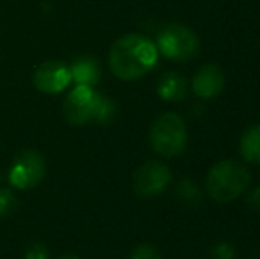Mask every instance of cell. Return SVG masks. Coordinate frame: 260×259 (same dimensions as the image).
Listing matches in <instances>:
<instances>
[{"label":"cell","instance_id":"obj_1","mask_svg":"<svg viewBox=\"0 0 260 259\" xmlns=\"http://www.w3.org/2000/svg\"><path fill=\"white\" fill-rule=\"evenodd\" d=\"M157 63V46L142 34H126L112 45L108 64L120 80H138Z\"/></svg>","mask_w":260,"mask_h":259},{"label":"cell","instance_id":"obj_2","mask_svg":"<svg viewBox=\"0 0 260 259\" xmlns=\"http://www.w3.org/2000/svg\"><path fill=\"white\" fill-rule=\"evenodd\" d=\"M115 103L96 93L92 87L76 85L64 100V118L76 126L89 123L108 125L115 118Z\"/></svg>","mask_w":260,"mask_h":259},{"label":"cell","instance_id":"obj_3","mask_svg":"<svg viewBox=\"0 0 260 259\" xmlns=\"http://www.w3.org/2000/svg\"><path fill=\"white\" fill-rule=\"evenodd\" d=\"M251 185V174L236 160H223L212 165L206 180L207 194L216 203H230L243 195Z\"/></svg>","mask_w":260,"mask_h":259},{"label":"cell","instance_id":"obj_4","mask_svg":"<svg viewBox=\"0 0 260 259\" xmlns=\"http://www.w3.org/2000/svg\"><path fill=\"white\" fill-rule=\"evenodd\" d=\"M149 140L152 149L165 158L179 156L186 148L188 130L184 119L174 112H165L156 118L149 130Z\"/></svg>","mask_w":260,"mask_h":259},{"label":"cell","instance_id":"obj_5","mask_svg":"<svg viewBox=\"0 0 260 259\" xmlns=\"http://www.w3.org/2000/svg\"><path fill=\"white\" fill-rule=\"evenodd\" d=\"M157 50L172 61L188 63L199 55L200 39L186 25L170 23L157 36Z\"/></svg>","mask_w":260,"mask_h":259},{"label":"cell","instance_id":"obj_6","mask_svg":"<svg viewBox=\"0 0 260 259\" xmlns=\"http://www.w3.org/2000/svg\"><path fill=\"white\" fill-rule=\"evenodd\" d=\"M46 174V162L36 149H21L13 158L9 181L16 190H30L38 187Z\"/></svg>","mask_w":260,"mask_h":259},{"label":"cell","instance_id":"obj_7","mask_svg":"<svg viewBox=\"0 0 260 259\" xmlns=\"http://www.w3.org/2000/svg\"><path fill=\"white\" fill-rule=\"evenodd\" d=\"M170 180L172 172L165 163L157 160H149L135 170L133 190L140 197H156L167 190Z\"/></svg>","mask_w":260,"mask_h":259},{"label":"cell","instance_id":"obj_8","mask_svg":"<svg viewBox=\"0 0 260 259\" xmlns=\"http://www.w3.org/2000/svg\"><path fill=\"white\" fill-rule=\"evenodd\" d=\"M34 85L45 94H58L71 83L69 66L60 61H46L34 71Z\"/></svg>","mask_w":260,"mask_h":259},{"label":"cell","instance_id":"obj_9","mask_svg":"<svg viewBox=\"0 0 260 259\" xmlns=\"http://www.w3.org/2000/svg\"><path fill=\"white\" fill-rule=\"evenodd\" d=\"M225 85V75L218 64H204L193 76V93L202 100H211L218 96Z\"/></svg>","mask_w":260,"mask_h":259},{"label":"cell","instance_id":"obj_10","mask_svg":"<svg viewBox=\"0 0 260 259\" xmlns=\"http://www.w3.org/2000/svg\"><path fill=\"white\" fill-rule=\"evenodd\" d=\"M69 71H71V82H75L76 85L94 87L101 80V66L98 59L90 55L76 57L69 66Z\"/></svg>","mask_w":260,"mask_h":259},{"label":"cell","instance_id":"obj_11","mask_svg":"<svg viewBox=\"0 0 260 259\" xmlns=\"http://www.w3.org/2000/svg\"><path fill=\"white\" fill-rule=\"evenodd\" d=\"M157 94L167 101H182L188 94V82L177 71H168L157 80Z\"/></svg>","mask_w":260,"mask_h":259},{"label":"cell","instance_id":"obj_12","mask_svg":"<svg viewBox=\"0 0 260 259\" xmlns=\"http://www.w3.org/2000/svg\"><path fill=\"white\" fill-rule=\"evenodd\" d=\"M241 155L248 163H260V125H253L244 130L241 137Z\"/></svg>","mask_w":260,"mask_h":259},{"label":"cell","instance_id":"obj_13","mask_svg":"<svg viewBox=\"0 0 260 259\" xmlns=\"http://www.w3.org/2000/svg\"><path fill=\"white\" fill-rule=\"evenodd\" d=\"M177 195H179V199H182L186 204H197L200 200V192H199V188H197V185L188 180H184L177 187Z\"/></svg>","mask_w":260,"mask_h":259},{"label":"cell","instance_id":"obj_14","mask_svg":"<svg viewBox=\"0 0 260 259\" xmlns=\"http://www.w3.org/2000/svg\"><path fill=\"white\" fill-rule=\"evenodd\" d=\"M18 208V199L9 188H0V217H7Z\"/></svg>","mask_w":260,"mask_h":259},{"label":"cell","instance_id":"obj_15","mask_svg":"<svg viewBox=\"0 0 260 259\" xmlns=\"http://www.w3.org/2000/svg\"><path fill=\"white\" fill-rule=\"evenodd\" d=\"M129 259H161V254L151 243H140L133 249Z\"/></svg>","mask_w":260,"mask_h":259},{"label":"cell","instance_id":"obj_16","mask_svg":"<svg viewBox=\"0 0 260 259\" xmlns=\"http://www.w3.org/2000/svg\"><path fill=\"white\" fill-rule=\"evenodd\" d=\"M25 259H50V254L45 245H39L38 243V245H32L30 249L27 250Z\"/></svg>","mask_w":260,"mask_h":259},{"label":"cell","instance_id":"obj_17","mask_svg":"<svg viewBox=\"0 0 260 259\" xmlns=\"http://www.w3.org/2000/svg\"><path fill=\"white\" fill-rule=\"evenodd\" d=\"M214 257L216 259H232L234 257V249L230 243H218L214 247Z\"/></svg>","mask_w":260,"mask_h":259},{"label":"cell","instance_id":"obj_18","mask_svg":"<svg viewBox=\"0 0 260 259\" xmlns=\"http://www.w3.org/2000/svg\"><path fill=\"white\" fill-rule=\"evenodd\" d=\"M248 204H250L253 210L260 211V188H255V190L248 195Z\"/></svg>","mask_w":260,"mask_h":259},{"label":"cell","instance_id":"obj_19","mask_svg":"<svg viewBox=\"0 0 260 259\" xmlns=\"http://www.w3.org/2000/svg\"><path fill=\"white\" fill-rule=\"evenodd\" d=\"M60 259H82V257H78V256H73V254H68V256H62Z\"/></svg>","mask_w":260,"mask_h":259}]
</instances>
